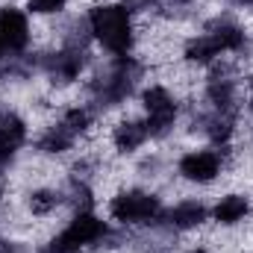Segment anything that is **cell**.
<instances>
[{
  "label": "cell",
  "mask_w": 253,
  "mask_h": 253,
  "mask_svg": "<svg viewBox=\"0 0 253 253\" xmlns=\"http://www.w3.org/2000/svg\"><path fill=\"white\" fill-rule=\"evenodd\" d=\"M141 77H144V65L138 62L132 53L129 56H112L106 68H100L85 83L88 106L94 112H109V109L124 106L126 100L135 94Z\"/></svg>",
  "instance_id": "obj_1"
},
{
  "label": "cell",
  "mask_w": 253,
  "mask_h": 253,
  "mask_svg": "<svg viewBox=\"0 0 253 253\" xmlns=\"http://www.w3.org/2000/svg\"><path fill=\"white\" fill-rule=\"evenodd\" d=\"M91 39L112 56H129L135 47V15L126 3H97L88 15Z\"/></svg>",
  "instance_id": "obj_2"
},
{
  "label": "cell",
  "mask_w": 253,
  "mask_h": 253,
  "mask_svg": "<svg viewBox=\"0 0 253 253\" xmlns=\"http://www.w3.org/2000/svg\"><path fill=\"white\" fill-rule=\"evenodd\" d=\"M121 233L109 227L100 215L91 212H74V218L65 224L62 230L47 242V253H83L88 248H118Z\"/></svg>",
  "instance_id": "obj_3"
},
{
  "label": "cell",
  "mask_w": 253,
  "mask_h": 253,
  "mask_svg": "<svg viewBox=\"0 0 253 253\" xmlns=\"http://www.w3.org/2000/svg\"><path fill=\"white\" fill-rule=\"evenodd\" d=\"M165 206L162 197L144 189H126L109 197V218L121 227H156Z\"/></svg>",
  "instance_id": "obj_4"
},
{
  "label": "cell",
  "mask_w": 253,
  "mask_h": 253,
  "mask_svg": "<svg viewBox=\"0 0 253 253\" xmlns=\"http://www.w3.org/2000/svg\"><path fill=\"white\" fill-rule=\"evenodd\" d=\"M141 109H144V126L150 138H168L180 118V103L171 94L168 85L153 83L141 91Z\"/></svg>",
  "instance_id": "obj_5"
},
{
  "label": "cell",
  "mask_w": 253,
  "mask_h": 253,
  "mask_svg": "<svg viewBox=\"0 0 253 253\" xmlns=\"http://www.w3.org/2000/svg\"><path fill=\"white\" fill-rule=\"evenodd\" d=\"M88 62H91V56H88L85 47H68V44H62L56 50L39 53V74H44L50 85L65 88V85L77 83L85 74Z\"/></svg>",
  "instance_id": "obj_6"
},
{
  "label": "cell",
  "mask_w": 253,
  "mask_h": 253,
  "mask_svg": "<svg viewBox=\"0 0 253 253\" xmlns=\"http://www.w3.org/2000/svg\"><path fill=\"white\" fill-rule=\"evenodd\" d=\"M227 153H230V147H194V150H186L177 159V174L186 183L209 186L224 174Z\"/></svg>",
  "instance_id": "obj_7"
},
{
  "label": "cell",
  "mask_w": 253,
  "mask_h": 253,
  "mask_svg": "<svg viewBox=\"0 0 253 253\" xmlns=\"http://www.w3.org/2000/svg\"><path fill=\"white\" fill-rule=\"evenodd\" d=\"M212 74L203 85V100H206V109H215V112H239V83H236V74L233 68L227 65H209Z\"/></svg>",
  "instance_id": "obj_8"
},
{
  "label": "cell",
  "mask_w": 253,
  "mask_h": 253,
  "mask_svg": "<svg viewBox=\"0 0 253 253\" xmlns=\"http://www.w3.org/2000/svg\"><path fill=\"white\" fill-rule=\"evenodd\" d=\"M203 33H209L215 39V44L221 47V53H233V56H248L251 53V33L230 15H215L206 21Z\"/></svg>",
  "instance_id": "obj_9"
},
{
  "label": "cell",
  "mask_w": 253,
  "mask_h": 253,
  "mask_svg": "<svg viewBox=\"0 0 253 253\" xmlns=\"http://www.w3.org/2000/svg\"><path fill=\"white\" fill-rule=\"evenodd\" d=\"M0 42L9 53H27L33 42V27L27 18V9H18L12 3L0 6Z\"/></svg>",
  "instance_id": "obj_10"
},
{
  "label": "cell",
  "mask_w": 253,
  "mask_h": 253,
  "mask_svg": "<svg viewBox=\"0 0 253 253\" xmlns=\"http://www.w3.org/2000/svg\"><path fill=\"white\" fill-rule=\"evenodd\" d=\"M206 221H209V206L197 197H186L162 212L159 227H165L168 233H191V230L203 227Z\"/></svg>",
  "instance_id": "obj_11"
},
{
  "label": "cell",
  "mask_w": 253,
  "mask_h": 253,
  "mask_svg": "<svg viewBox=\"0 0 253 253\" xmlns=\"http://www.w3.org/2000/svg\"><path fill=\"white\" fill-rule=\"evenodd\" d=\"M236 126H239V112L206 109V112H197L191 118V129L200 132L203 138H209L212 147H230V141L236 135Z\"/></svg>",
  "instance_id": "obj_12"
},
{
  "label": "cell",
  "mask_w": 253,
  "mask_h": 253,
  "mask_svg": "<svg viewBox=\"0 0 253 253\" xmlns=\"http://www.w3.org/2000/svg\"><path fill=\"white\" fill-rule=\"evenodd\" d=\"M30 138V124L15 109L0 112V168H9Z\"/></svg>",
  "instance_id": "obj_13"
},
{
  "label": "cell",
  "mask_w": 253,
  "mask_h": 253,
  "mask_svg": "<svg viewBox=\"0 0 253 253\" xmlns=\"http://www.w3.org/2000/svg\"><path fill=\"white\" fill-rule=\"evenodd\" d=\"M253 203L248 194H242V191H230V194H224V197H218L215 200V206L209 209V218L218 224V227H236V224H242L248 215H251Z\"/></svg>",
  "instance_id": "obj_14"
},
{
  "label": "cell",
  "mask_w": 253,
  "mask_h": 253,
  "mask_svg": "<svg viewBox=\"0 0 253 253\" xmlns=\"http://www.w3.org/2000/svg\"><path fill=\"white\" fill-rule=\"evenodd\" d=\"M147 138H150L147 135V126H144V121H138V118H121L118 124L112 126V147L121 156L138 153Z\"/></svg>",
  "instance_id": "obj_15"
},
{
  "label": "cell",
  "mask_w": 253,
  "mask_h": 253,
  "mask_svg": "<svg viewBox=\"0 0 253 253\" xmlns=\"http://www.w3.org/2000/svg\"><path fill=\"white\" fill-rule=\"evenodd\" d=\"M74 141H77L74 132H68L62 124H50V126H44V129L39 132L36 150H39L42 156H62V153H68V150H74Z\"/></svg>",
  "instance_id": "obj_16"
},
{
  "label": "cell",
  "mask_w": 253,
  "mask_h": 253,
  "mask_svg": "<svg viewBox=\"0 0 253 253\" xmlns=\"http://www.w3.org/2000/svg\"><path fill=\"white\" fill-rule=\"evenodd\" d=\"M183 56H186V62L191 65H215L221 59V47L215 44V39L209 36V33H197V36H191L186 39V44H183Z\"/></svg>",
  "instance_id": "obj_17"
},
{
  "label": "cell",
  "mask_w": 253,
  "mask_h": 253,
  "mask_svg": "<svg viewBox=\"0 0 253 253\" xmlns=\"http://www.w3.org/2000/svg\"><path fill=\"white\" fill-rule=\"evenodd\" d=\"M62 203H65V191L62 189L42 186V189H33L30 194H27V212L36 215V218H47V215H53Z\"/></svg>",
  "instance_id": "obj_18"
},
{
  "label": "cell",
  "mask_w": 253,
  "mask_h": 253,
  "mask_svg": "<svg viewBox=\"0 0 253 253\" xmlns=\"http://www.w3.org/2000/svg\"><path fill=\"white\" fill-rule=\"evenodd\" d=\"M94 118H97V112H94L91 106L77 103V106H68V109H65L62 118H59V124H62L68 132H74V135H85V132H91Z\"/></svg>",
  "instance_id": "obj_19"
},
{
  "label": "cell",
  "mask_w": 253,
  "mask_h": 253,
  "mask_svg": "<svg viewBox=\"0 0 253 253\" xmlns=\"http://www.w3.org/2000/svg\"><path fill=\"white\" fill-rule=\"evenodd\" d=\"M65 203L74 212H91L94 209V189L85 180H74L68 177V189H65Z\"/></svg>",
  "instance_id": "obj_20"
},
{
  "label": "cell",
  "mask_w": 253,
  "mask_h": 253,
  "mask_svg": "<svg viewBox=\"0 0 253 253\" xmlns=\"http://www.w3.org/2000/svg\"><path fill=\"white\" fill-rule=\"evenodd\" d=\"M68 0H27V15H62Z\"/></svg>",
  "instance_id": "obj_21"
},
{
  "label": "cell",
  "mask_w": 253,
  "mask_h": 253,
  "mask_svg": "<svg viewBox=\"0 0 253 253\" xmlns=\"http://www.w3.org/2000/svg\"><path fill=\"white\" fill-rule=\"evenodd\" d=\"M227 3H233V6H245V9H253V0H227Z\"/></svg>",
  "instance_id": "obj_22"
},
{
  "label": "cell",
  "mask_w": 253,
  "mask_h": 253,
  "mask_svg": "<svg viewBox=\"0 0 253 253\" xmlns=\"http://www.w3.org/2000/svg\"><path fill=\"white\" fill-rule=\"evenodd\" d=\"M6 56H12V53H9V50L3 47V42H0V59H6Z\"/></svg>",
  "instance_id": "obj_23"
},
{
  "label": "cell",
  "mask_w": 253,
  "mask_h": 253,
  "mask_svg": "<svg viewBox=\"0 0 253 253\" xmlns=\"http://www.w3.org/2000/svg\"><path fill=\"white\" fill-rule=\"evenodd\" d=\"M186 253H209L206 248H191V251H186Z\"/></svg>",
  "instance_id": "obj_24"
},
{
  "label": "cell",
  "mask_w": 253,
  "mask_h": 253,
  "mask_svg": "<svg viewBox=\"0 0 253 253\" xmlns=\"http://www.w3.org/2000/svg\"><path fill=\"white\" fill-rule=\"evenodd\" d=\"M248 88H251V94H253V71H251V77H248Z\"/></svg>",
  "instance_id": "obj_25"
},
{
  "label": "cell",
  "mask_w": 253,
  "mask_h": 253,
  "mask_svg": "<svg viewBox=\"0 0 253 253\" xmlns=\"http://www.w3.org/2000/svg\"><path fill=\"white\" fill-rule=\"evenodd\" d=\"M18 253H21V251H18Z\"/></svg>",
  "instance_id": "obj_26"
},
{
  "label": "cell",
  "mask_w": 253,
  "mask_h": 253,
  "mask_svg": "<svg viewBox=\"0 0 253 253\" xmlns=\"http://www.w3.org/2000/svg\"><path fill=\"white\" fill-rule=\"evenodd\" d=\"M44 253H47V251H44Z\"/></svg>",
  "instance_id": "obj_27"
}]
</instances>
